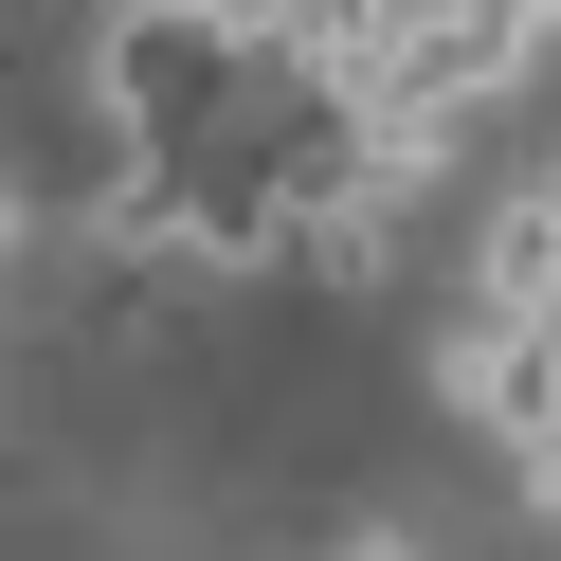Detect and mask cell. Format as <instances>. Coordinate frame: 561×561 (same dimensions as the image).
Instances as JSON below:
<instances>
[{
	"instance_id": "2",
	"label": "cell",
	"mask_w": 561,
	"mask_h": 561,
	"mask_svg": "<svg viewBox=\"0 0 561 561\" xmlns=\"http://www.w3.org/2000/svg\"><path fill=\"white\" fill-rule=\"evenodd\" d=\"M344 561H416V543H344Z\"/></svg>"
},
{
	"instance_id": "1",
	"label": "cell",
	"mask_w": 561,
	"mask_h": 561,
	"mask_svg": "<svg viewBox=\"0 0 561 561\" xmlns=\"http://www.w3.org/2000/svg\"><path fill=\"white\" fill-rule=\"evenodd\" d=\"M489 327H561V199L489 218Z\"/></svg>"
},
{
	"instance_id": "3",
	"label": "cell",
	"mask_w": 561,
	"mask_h": 561,
	"mask_svg": "<svg viewBox=\"0 0 561 561\" xmlns=\"http://www.w3.org/2000/svg\"><path fill=\"white\" fill-rule=\"evenodd\" d=\"M543 525H561V489H543Z\"/></svg>"
}]
</instances>
